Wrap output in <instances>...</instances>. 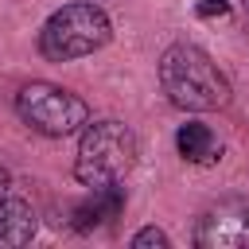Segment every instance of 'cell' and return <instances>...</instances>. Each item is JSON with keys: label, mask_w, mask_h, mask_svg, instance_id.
<instances>
[{"label": "cell", "mask_w": 249, "mask_h": 249, "mask_svg": "<svg viewBox=\"0 0 249 249\" xmlns=\"http://www.w3.org/2000/svg\"><path fill=\"white\" fill-rule=\"evenodd\" d=\"M160 86L167 101L187 113H210L230 101V78L195 43H171L160 54Z\"/></svg>", "instance_id": "1"}, {"label": "cell", "mask_w": 249, "mask_h": 249, "mask_svg": "<svg viewBox=\"0 0 249 249\" xmlns=\"http://www.w3.org/2000/svg\"><path fill=\"white\" fill-rule=\"evenodd\" d=\"M140 144L136 132L124 121H89L78 136V156H74V179L82 187H109V183H124V175L136 167Z\"/></svg>", "instance_id": "2"}, {"label": "cell", "mask_w": 249, "mask_h": 249, "mask_svg": "<svg viewBox=\"0 0 249 249\" xmlns=\"http://www.w3.org/2000/svg\"><path fill=\"white\" fill-rule=\"evenodd\" d=\"M109 35H113L109 16L89 0H74V4H62L58 12H51V19L39 31V51L51 62H74V58L101 51L109 43Z\"/></svg>", "instance_id": "3"}, {"label": "cell", "mask_w": 249, "mask_h": 249, "mask_svg": "<svg viewBox=\"0 0 249 249\" xmlns=\"http://www.w3.org/2000/svg\"><path fill=\"white\" fill-rule=\"evenodd\" d=\"M16 113L23 117L27 128L43 132V136H74L89 124V105L54 82H27L16 93Z\"/></svg>", "instance_id": "4"}, {"label": "cell", "mask_w": 249, "mask_h": 249, "mask_svg": "<svg viewBox=\"0 0 249 249\" xmlns=\"http://www.w3.org/2000/svg\"><path fill=\"white\" fill-rule=\"evenodd\" d=\"M195 245L198 249H245L249 245V198L230 195V198L210 202L198 214Z\"/></svg>", "instance_id": "5"}, {"label": "cell", "mask_w": 249, "mask_h": 249, "mask_svg": "<svg viewBox=\"0 0 249 249\" xmlns=\"http://www.w3.org/2000/svg\"><path fill=\"white\" fill-rule=\"evenodd\" d=\"M175 148H179V156H183L187 163H198V167H210V163L222 160V144H218V136H214L206 124H198V121L179 124V132H175Z\"/></svg>", "instance_id": "6"}, {"label": "cell", "mask_w": 249, "mask_h": 249, "mask_svg": "<svg viewBox=\"0 0 249 249\" xmlns=\"http://www.w3.org/2000/svg\"><path fill=\"white\" fill-rule=\"evenodd\" d=\"M121 206H124V195H121V187L117 183H109V187H93V195L86 198V202H78L74 206V230H93V226H101V222H109V218H117L121 214Z\"/></svg>", "instance_id": "7"}, {"label": "cell", "mask_w": 249, "mask_h": 249, "mask_svg": "<svg viewBox=\"0 0 249 249\" xmlns=\"http://www.w3.org/2000/svg\"><path fill=\"white\" fill-rule=\"evenodd\" d=\"M35 210L23 198H0V249L4 245H27L35 237Z\"/></svg>", "instance_id": "8"}, {"label": "cell", "mask_w": 249, "mask_h": 249, "mask_svg": "<svg viewBox=\"0 0 249 249\" xmlns=\"http://www.w3.org/2000/svg\"><path fill=\"white\" fill-rule=\"evenodd\" d=\"M167 245H171L167 233L156 230V226H148V230H140V233L132 237V249H167Z\"/></svg>", "instance_id": "9"}, {"label": "cell", "mask_w": 249, "mask_h": 249, "mask_svg": "<svg viewBox=\"0 0 249 249\" xmlns=\"http://www.w3.org/2000/svg\"><path fill=\"white\" fill-rule=\"evenodd\" d=\"M198 16H230V4L226 0H206V4H198Z\"/></svg>", "instance_id": "10"}, {"label": "cell", "mask_w": 249, "mask_h": 249, "mask_svg": "<svg viewBox=\"0 0 249 249\" xmlns=\"http://www.w3.org/2000/svg\"><path fill=\"white\" fill-rule=\"evenodd\" d=\"M8 191H12V175L0 167V198H8Z\"/></svg>", "instance_id": "11"}]
</instances>
